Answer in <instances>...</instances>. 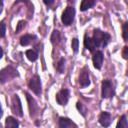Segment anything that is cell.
<instances>
[{"mask_svg":"<svg viewBox=\"0 0 128 128\" xmlns=\"http://www.w3.org/2000/svg\"><path fill=\"white\" fill-rule=\"evenodd\" d=\"M110 39H111V36L107 32H103L99 29L94 30L92 40L96 47H103V48L106 47L110 42Z\"/></svg>","mask_w":128,"mask_h":128,"instance_id":"cell-1","label":"cell"},{"mask_svg":"<svg viewBox=\"0 0 128 128\" xmlns=\"http://www.w3.org/2000/svg\"><path fill=\"white\" fill-rule=\"evenodd\" d=\"M18 75V71L15 68H13L12 66H7L0 70V84L6 83L7 81L17 77Z\"/></svg>","mask_w":128,"mask_h":128,"instance_id":"cell-2","label":"cell"},{"mask_svg":"<svg viewBox=\"0 0 128 128\" xmlns=\"http://www.w3.org/2000/svg\"><path fill=\"white\" fill-rule=\"evenodd\" d=\"M74 16H75V9L72 6H68V7H66V9L62 13L61 21H62V23L64 25L69 26L73 22Z\"/></svg>","mask_w":128,"mask_h":128,"instance_id":"cell-3","label":"cell"},{"mask_svg":"<svg viewBox=\"0 0 128 128\" xmlns=\"http://www.w3.org/2000/svg\"><path fill=\"white\" fill-rule=\"evenodd\" d=\"M101 95L103 98H111L114 95V86L111 80H103L102 82V90Z\"/></svg>","mask_w":128,"mask_h":128,"instance_id":"cell-4","label":"cell"},{"mask_svg":"<svg viewBox=\"0 0 128 128\" xmlns=\"http://www.w3.org/2000/svg\"><path fill=\"white\" fill-rule=\"evenodd\" d=\"M11 109L14 114H16L19 117L23 116V110H22V104L20 101V98L17 94H14L11 99Z\"/></svg>","mask_w":128,"mask_h":128,"instance_id":"cell-5","label":"cell"},{"mask_svg":"<svg viewBox=\"0 0 128 128\" xmlns=\"http://www.w3.org/2000/svg\"><path fill=\"white\" fill-rule=\"evenodd\" d=\"M28 86H29V88L36 94V95H40L41 94V80H40V77L37 75V74H35L30 80H29V82H28Z\"/></svg>","mask_w":128,"mask_h":128,"instance_id":"cell-6","label":"cell"},{"mask_svg":"<svg viewBox=\"0 0 128 128\" xmlns=\"http://www.w3.org/2000/svg\"><path fill=\"white\" fill-rule=\"evenodd\" d=\"M69 90L68 89H61L56 94V101L59 105H66L69 100Z\"/></svg>","mask_w":128,"mask_h":128,"instance_id":"cell-7","label":"cell"},{"mask_svg":"<svg viewBox=\"0 0 128 128\" xmlns=\"http://www.w3.org/2000/svg\"><path fill=\"white\" fill-rule=\"evenodd\" d=\"M79 83L82 87H87L90 85V77H89V70L87 67L82 68L80 75H79Z\"/></svg>","mask_w":128,"mask_h":128,"instance_id":"cell-8","label":"cell"},{"mask_svg":"<svg viewBox=\"0 0 128 128\" xmlns=\"http://www.w3.org/2000/svg\"><path fill=\"white\" fill-rule=\"evenodd\" d=\"M25 95H26V98H27V101H28V107H29V111H30V116H34L38 110V105L36 103V101L34 100V98L28 93V92H25Z\"/></svg>","mask_w":128,"mask_h":128,"instance_id":"cell-9","label":"cell"},{"mask_svg":"<svg viewBox=\"0 0 128 128\" xmlns=\"http://www.w3.org/2000/svg\"><path fill=\"white\" fill-rule=\"evenodd\" d=\"M111 121H112V116L109 112H106V111L101 112V114L99 115V123L104 128L109 127L111 124Z\"/></svg>","mask_w":128,"mask_h":128,"instance_id":"cell-10","label":"cell"},{"mask_svg":"<svg viewBox=\"0 0 128 128\" xmlns=\"http://www.w3.org/2000/svg\"><path fill=\"white\" fill-rule=\"evenodd\" d=\"M103 60H104V55L102 53V51H96L92 57V62L93 65L96 69H101L102 64H103Z\"/></svg>","mask_w":128,"mask_h":128,"instance_id":"cell-11","label":"cell"},{"mask_svg":"<svg viewBox=\"0 0 128 128\" xmlns=\"http://www.w3.org/2000/svg\"><path fill=\"white\" fill-rule=\"evenodd\" d=\"M59 128H78V126L71 119L61 117L59 119Z\"/></svg>","mask_w":128,"mask_h":128,"instance_id":"cell-12","label":"cell"},{"mask_svg":"<svg viewBox=\"0 0 128 128\" xmlns=\"http://www.w3.org/2000/svg\"><path fill=\"white\" fill-rule=\"evenodd\" d=\"M19 127V123L18 121L12 117V116H8L6 118L5 121V128H18Z\"/></svg>","mask_w":128,"mask_h":128,"instance_id":"cell-13","label":"cell"},{"mask_svg":"<svg viewBox=\"0 0 128 128\" xmlns=\"http://www.w3.org/2000/svg\"><path fill=\"white\" fill-rule=\"evenodd\" d=\"M84 46H85V48L88 49L90 52H94V50H95V48H96V46H95V44H94L92 38H90V37L87 36V35L84 37Z\"/></svg>","mask_w":128,"mask_h":128,"instance_id":"cell-14","label":"cell"},{"mask_svg":"<svg viewBox=\"0 0 128 128\" xmlns=\"http://www.w3.org/2000/svg\"><path fill=\"white\" fill-rule=\"evenodd\" d=\"M95 1L94 0H83L80 4V10L81 11H86L90 8H92L95 5Z\"/></svg>","mask_w":128,"mask_h":128,"instance_id":"cell-15","label":"cell"},{"mask_svg":"<svg viewBox=\"0 0 128 128\" xmlns=\"http://www.w3.org/2000/svg\"><path fill=\"white\" fill-rule=\"evenodd\" d=\"M36 37L34 36V35H30V34H26V35H24V36H22L21 38H20V44L22 45V46H27V45H29L32 41H33V39H35Z\"/></svg>","mask_w":128,"mask_h":128,"instance_id":"cell-16","label":"cell"},{"mask_svg":"<svg viewBox=\"0 0 128 128\" xmlns=\"http://www.w3.org/2000/svg\"><path fill=\"white\" fill-rule=\"evenodd\" d=\"M116 128H127V118H126V115H122L118 122H117V125H116Z\"/></svg>","mask_w":128,"mask_h":128,"instance_id":"cell-17","label":"cell"},{"mask_svg":"<svg viewBox=\"0 0 128 128\" xmlns=\"http://www.w3.org/2000/svg\"><path fill=\"white\" fill-rule=\"evenodd\" d=\"M25 54H26L27 58H28L31 62L36 61V60H37V58H38V55H37V53H36L34 50H27Z\"/></svg>","mask_w":128,"mask_h":128,"instance_id":"cell-18","label":"cell"},{"mask_svg":"<svg viewBox=\"0 0 128 128\" xmlns=\"http://www.w3.org/2000/svg\"><path fill=\"white\" fill-rule=\"evenodd\" d=\"M59 40H60V33H59V31L54 30L52 35H51V42L53 44H55V43H58Z\"/></svg>","mask_w":128,"mask_h":128,"instance_id":"cell-19","label":"cell"},{"mask_svg":"<svg viewBox=\"0 0 128 128\" xmlns=\"http://www.w3.org/2000/svg\"><path fill=\"white\" fill-rule=\"evenodd\" d=\"M64 67H65V59L64 58H61L57 64V70L59 71V73H63L64 72Z\"/></svg>","mask_w":128,"mask_h":128,"instance_id":"cell-20","label":"cell"},{"mask_svg":"<svg viewBox=\"0 0 128 128\" xmlns=\"http://www.w3.org/2000/svg\"><path fill=\"white\" fill-rule=\"evenodd\" d=\"M71 46H72L73 51H74L75 53H77V52H78V48H79V41H78V39H77V38H74V39L72 40Z\"/></svg>","mask_w":128,"mask_h":128,"instance_id":"cell-21","label":"cell"},{"mask_svg":"<svg viewBox=\"0 0 128 128\" xmlns=\"http://www.w3.org/2000/svg\"><path fill=\"white\" fill-rule=\"evenodd\" d=\"M76 107H77V109L79 110V112L82 114V116H86V108L83 106V104L82 103H80V102H78L77 103V105H76Z\"/></svg>","mask_w":128,"mask_h":128,"instance_id":"cell-22","label":"cell"},{"mask_svg":"<svg viewBox=\"0 0 128 128\" xmlns=\"http://www.w3.org/2000/svg\"><path fill=\"white\" fill-rule=\"evenodd\" d=\"M127 27H128V23L125 22V23L123 24V33H122V36H123L124 41H127V39H128V36H127V33H128Z\"/></svg>","mask_w":128,"mask_h":128,"instance_id":"cell-23","label":"cell"},{"mask_svg":"<svg viewBox=\"0 0 128 128\" xmlns=\"http://www.w3.org/2000/svg\"><path fill=\"white\" fill-rule=\"evenodd\" d=\"M25 25H26V21H23V20H21V21H19L18 22V24H17V28H16V33H18V32H20L24 27H25Z\"/></svg>","mask_w":128,"mask_h":128,"instance_id":"cell-24","label":"cell"},{"mask_svg":"<svg viewBox=\"0 0 128 128\" xmlns=\"http://www.w3.org/2000/svg\"><path fill=\"white\" fill-rule=\"evenodd\" d=\"M6 34V25L4 22H1L0 24V37H5Z\"/></svg>","mask_w":128,"mask_h":128,"instance_id":"cell-25","label":"cell"},{"mask_svg":"<svg viewBox=\"0 0 128 128\" xmlns=\"http://www.w3.org/2000/svg\"><path fill=\"white\" fill-rule=\"evenodd\" d=\"M122 56H123L124 59H127L128 58V47L127 46H124L123 52H122Z\"/></svg>","mask_w":128,"mask_h":128,"instance_id":"cell-26","label":"cell"},{"mask_svg":"<svg viewBox=\"0 0 128 128\" xmlns=\"http://www.w3.org/2000/svg\"><path fill=\"white\" fill-rule=\"evenodd\" d=\"M44 3H45L46 5H51V4L54 3V1H44Z\"/></svg>","mask_w":128,"mask_h":128,"instance_id":"cell-27","label":"cell"},{"mask_svg":"<svg viewBox=\"0 0 128 128\" xmlns=\"http://www.w3.org/2000/svg\"><path fill=\"white\" fill-rule=\"evenodd\" d=\"M2 56H3V49L0 47V59L2 58Z\"/></svg>","mask_w":128,"mask_h":128,"instance_id":"cell-28","label":"cell"},{"mask_svg":"<svg viewBox=\"0 0 128 128\" xmlns=\"http://www.w3.org/2000/svg\"><path fill=\"white\" fill-rule=\"evenodd\" d=\"M2 115H3V111H2V107H1V104H0V118L2 117Z\"/></svg>","mask_w":128,"mask_h":128,"instance_id":"cell-29","label":"cell"}]
</instances>
